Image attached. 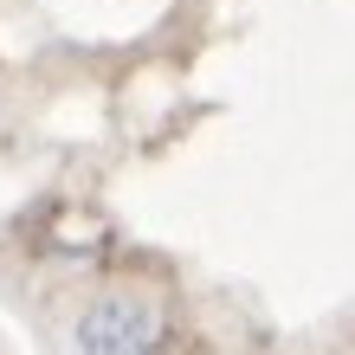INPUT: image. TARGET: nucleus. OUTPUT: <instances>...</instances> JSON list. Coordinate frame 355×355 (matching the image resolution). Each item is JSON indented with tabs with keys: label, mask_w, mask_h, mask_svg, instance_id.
<instances>
[{
	"label": "nucleus",
	"mask_w": 355,
	"mask_h": 355,
	"mask_svg": "<svg viewBox=\"0 0 355 355\" xmlns=\"http://www.w3.org/2000/svg\"><path fill=\"white\" fill-rule=\"evenodd\" d=\"M155 343H162V317L142 297H103L78 323L85 355H155Z\"/></svg>",
	"instance_id": "obj_1"
}]
</instances>
